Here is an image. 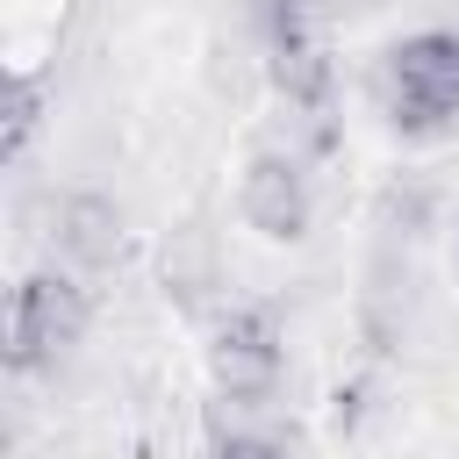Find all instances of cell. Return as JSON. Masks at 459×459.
<instances>
[{"mask_svg": "<svg viewBox=\"0 0 459 459\" xmlns=\"http://www.w3.org/2000/svg\"><path fill=\"white\" fill-rule=\"evenodd\" d=\"M280 373H287V337L273 323V308H222L215 330H208V380L222 402L237 409H265L280 394Z\"/></svg>", "mask_w": 459, "mask_h": 459, "instance_id": "obj_4", "label": "cell"}, {"mask_svg": "<svg viewBox=\"0 0 459 459\" xmlns=\"http://www.w3.org/2000/svg\"><path fill=\"white\" fill-rule=\"evenodd\" d=\"M265 29V72L287 108H301L316 129L330 122L337 65H330V0H258Z\"/></svg>", "mask_w": 459, "mask_h": 459, "instance_id": "obj_2", "label": "cell"}, {"mask_svg": "<svg viewBox=\"0 0 459 459\" xmlns=\"http://www.w3.org/2000/svg\"><path fill=\"white\" fill-rule=\"evenodd\" d=\"M36 122H43V86H36V79H14V93H7V158L29 151Z\"/></svg>", "mask_w": 459, "mask_h": 459, "instance_id": "obj_7", "label": "cell"}, {"mask_svg": "<svg viewBox=\"0 0 459 459\" xmlns=\"http://www.w3.org/2000/svg\"><path fill=\"white\" fill-rule=\"evenodd\" d=\"M215 459H287V452H280L273 437H222Z\"/></svg>", "mask_w": 459, "mask_h": 459, "instance_id": "obj_8", "label": "cell"}, {"mask_svg": "<svg viewBox=\"0 0 459 459\" xmlns=\"http://www.w3.org/2000/svg\"><path fill=\"white\" fill-rule=\"evenodd\" d=\"M237 215L265 244H301L308 237V215H316V194H308L301 158L294 151H251L244 158V179H237Z\"/></svg>", "mask_w": 459, "mask_h": 459, "instance_id": "obj_5", "label": "cell"}, {"mask_svg": "<svg viewBox=\"0 0 459 459\" xmlns=\"http://www.w3.org/2000/svg\"><path fill=\"white\" fill-rule=\"evenodd\" d=\"M86 337V280L72 265H36L7 301V366L50 373Z\"/></svg>", "mask_w": 459, "mask_h": 459, "instance_id": "obj_3", "label": "cell"}, {"mask_svg": "<svg viewBox=\"0 0 459 459\" xmlns=\"http://www.w3.org/2000/svg\"><path fill=\"white\" fill-rule=\"evenodd\" d=\"M373 93L402 136H445L459 122V29H416L387 43Z\"/></svg>", "mask_w": 459, "mask_h": 459, "instance_id": "obj_1", "label": "cell"}, {"mask_svg": "<svg viewBox=\"0 0 459 459\" xmlns=\"http://www.w3.org/2000/svg\"><path fill=\"white\" fill-rule=\"evenodd\" d=\"M50 244H57V265H72L79 280H86V273H108L115 251H122V208H115L108 194H65Z\"/></svg>", "mask_w": 459, "mask_h": 459, "instance_id": "obj_6", "label": "cell"}]
</instances>
